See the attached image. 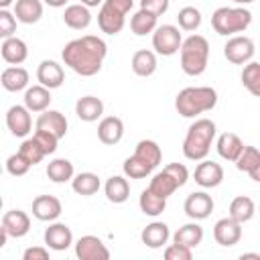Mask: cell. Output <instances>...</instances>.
<instances>
[{
  "instance_id": "obj_27",
  "label": "cell",
  "mask_w": 260,
  "mask_h": 260,
  "mask_svg": "<svg viewBox=\"0 0 260 260\" xmlns=\"http://www.w3.org/2000/svg\"><path fill=\"white\" fill-rule=\"evenodd\" d=\"M179 187H183L181 183H179V179L171 173V171H167V169H162L160 173H156L152 179H150V185H148V189H152L156 195H160V197H171Z\"/></svg>"
},
{
  "instance_id": "obj_7",
  "label": "cell",
  "mask_w": 260,
  "mask_h": 260,
  "mask_svg": "<svg viewBox=\"0 0 260 260\" xmlns=\"http://www.w3.org/2000/svg\"><path fill=\"white\" fill-rule=\"evenodd\" d=\"M183 45V37L179 32V26L175 24H160L154 28L152 32V47L158 55L162 57H171L175 53L181 51Z\"/></svg>"
},
{
  "instance_id": "obj_6",
  "label": "cell",
  "mask_w": 260,
  "mask_h": 260,
  "mask_svg": "<svg viewBox=\"0 0 260 260\" xmlns=\"http://www.w3.org/2000/svg\"><path fill=\"white\" fill-rule=\"evenodd\" d=\"M134 0H104L98 12V24L106 35H118L126 24V14L132 10Z\"/></svg>"
},
{
  "instance_id": "obj_3",
  "label": "cell",
  "mask_w": 260,
  "mask_h": 260,
  "mask_svg": "<svg viewBox=\"0 0 260 260\" xmlns=\"http://www.w3.org/2000/svg\"><path fill=\"white\" fill-rule=\"evenodd\" d=\"M217 104V91L209 85L185 87L175 98V108L183 118H195L203 112L213 110Z\"/></svg>"
},
{
  "instance_id": "obj_15",
  "label": "cell",
  "mask_w": 260,
  "mask_h": 260,
  "mask_svg": "<svg viewBox=\"0 0 260 260\" xmlns=\"http://www.w3.org/2000/svg\"><path fill=\"white\" fill-rule=\"evenodd\" d=\"M61 201L53 195H39L32 199V215L39 221H55L61 215Z\"/></svg>"
},
{
  "instance_id": "obj_5",
  "label": "cell",
  "mask_w": 260,
  "mask_h": 260,
  "mask_svg": "<svg viewBox=\"0 0 260 260\" xmlns=\"http://www.w3.org/2000/svg\"><path fill=\"white\" fill-rule=\"evenodd\" d=\"M252 22V12L244 6H221L211 14V26L217 35L230 37L244 32Z\"/></svg>"
},
{
  "instance_id": "obj_9",
  "label": "cell",
  "mask_w": 260,
  "mask_h": 260,
  "mask_svg": "<svg viewBox=\"0 0 260 260\" xmlns=\"http://www.w3.org/2000/svg\"><path fill=\"white\" fill-rule=\"evenodd\" d=\"M183 209H185L187 217L199 221V219H205V217L211 215V211H213V199L205 191H193L191 195H187V199L183 203Z\"/></svg>"
},
{
  "instance_id": "obj_24",
  "label": "cell",
  "mask_w": 260,
  "mask_h": 260,
  "mask_svg": "<svg viewBox=\"0 0 260 260\" xmlns=\"http://www.w3.org/2000/svg\"><path fill=\"white\" fill-rule=\"evenodd\" d=\"M75 114L83 122H95L104 114V102L95 95H83L75 104Z\"/></svg>"
},
{
  "instance_id": "obj_10",
  "label": "cell",
  "mask_w": 260,
  "mask_h": 260,
  "mask_svg": "<svg viewBox=\"0 0 260 260\" xmlns=\"http://www.w3.org/2000/svg\"><path fill=\"white\" fill-rule=\"evenodd\" d=\"M213 238H215V242L219 244V246H223V248H232V246H236L238 242H240V238H242V223L240 221H236L234 217H221V219H217L215 221V225H213Z\"/></svg>"
},
{
  "instance_id": "obj_45",
  "label": "cell",
  "mask_w": 260,
  "mask_h": 260,
  "mask_svg": "<svg viewBox=\"0 0 260 260\" xmlns=\"http://www.w3.org/2000/svg\"><path fill=\"white\" fill-rule=\"evenodd\" d=\"M165 258L167 260H191L193 258V248L181 246V244H171L165 248Z\"/></svg>"
},
{
  "instance_id": "obj_20",
  "label": "cell",
  "mask_w": 260,
  "mask_h": 260,
  "mask_svg": "<svg viewBox=\"0 0 260 260\" xmlns=\"http://www.w3.org/2000/svg\"><path fill=\"white\" fill-rule=\"evenodd\" d=\"M171 238V232H169V225L165 221H152L148 223L142 232H140V240L144 246L156 250V248H162Z\"/></svg>"
},
{
  "instance_id": "obj_1",
  "label": "cell",
  "mask_w": 260,
  "mask_h": 260,
  "mask_svg": "<svg viewBox=\"0 0 260 260\" xmlns=\"http://www.w3.org/2000/svg\"><path fill=\"white\" fill-rule=\"evenodd\" d=\"M106 55H108V45L104 43V39L93 35L73 39L61 51L63 63L81 77L95 75L102 69Z\"/></svg>"
},
{
  "instance_id": "obj_4",
  "label": "cell",
  "mask_w": 260,
  "mask_h": 260,
  "mask_svg": "<svg viewBox=\"0 0 260 260\" xmlns=\"http://www.w3.org/2000/svg\"><path fill=\"white\" fill-rule=\"evenodd\" d=\"M181 69L191 75L197 77L207 69V61H209V43L205 37L201 35H191L183 41L181 45Z\"/></svg>"
},
{
  "instance_id": "obj_31",
  "label": "cell",
  "mask_w": 260,
  "mask_h": 260,
  "mask_svg": "<svg viewBox=\"0 0 260 260\" xmlns=\"http://www.w3.org/2000/svg\"><path fill=\"white\" fill-rule=\"evenodd\" d=\"M104 191H106L108 201H112V203H124V201L130 197V185H128V181H126L124 177H120V175L110 177V179L106 181V185H104Z\"/></svg>"
},
{
  "instance_id": "obj_13",
  "label": "cell",
  "mask_w": 260,
  "mask_h": 260,
  "mask_svg": "<svg viewBox=\"0 0 260 260\" xmlns=\"http://www.w3.org/2000/svg\"><path fill=\"white\" fill-rule=\"evenodd\" d=\"M195 183L203 189H211V187H217L221 181H223V169L219 162H213V160H201L197 167H195Z\"/></svg>"
},
{
  "instance_id": "obj_48",
  "label": "cell",
  "mask_w": 260,
  "mask_h": 260,
  "mask_svg": "<svg viewBox=\"0 0 260 260\" xmlns=\"http://www.w3.org/2000/svg\"><path fill=\"white\" fill-rule=\"evenodd\" d=\"M22 258L24 260H49V250L43 248V246H32V248L24 250Z\"/></svg>"
},
{
  "instance_id": "obj_17",
  "label": "cell",
  "mask_w": 260,
  "mask_h": 260,
  "mask_svg": "<svg viewBox=\"0 0 260 260\" xmlns=\"http://www.w3.org/2000/svg\"><path fill=\"white\" fill-rule=\"evenodd\" d=\"M124 136V122L118 118V116H106L102 118V122L98 124V138L100 142L108 144V146H114L122 140Z\"/></svg>"
},
{
  "instance_id": "obj_23",
  "label": "cell",
  "mask_w": 260,
  "mask_h": 260,
  "mask_svg": "<svg viewBox=\"0 0 260 260\" xmlns=\"http://www.w3.org/2000/svg\"><path fill=\"white\" fill-rule=\"evenodd\" d=\"M63 22L73 30H83L91 24V12L85 4H69L63 12Z\"/></svg>"
},
{
  "instance_id": "obj_35",
  "label": "cell",
  "mask_w": 260,
  "mask_h": 260,
  "mask_svg": "<svg viewBox=\"0 0 260 260\" xmlns=\"http://www.w3.org/2000/svg\"><path fill=\"white\" fill-rule=\"evenodd\" d=\"M156 18L158 16H154V14H150V12H146V10H138V12H134L132 14V18H130V28H132V32L136 35V37H144V35H148V32H154V28L158 26L156 24Z\"/></svg>"
},
{
  "instance_id": "obj_33",
  "label": "cell",
  "mask_w": 260,
  "mask_h": 260,
  "mask_svg": "<svg viewBox=\"0 0 260 260\" xmlns=\"http://www.w3.org/2000/svg\"><path fill=\"white\" fill-rule=\"evenodd\" d=\"M254 213H256V205H254V201L250 197L238 195V197L232 199V203H230V217H234L236 221L246 223V221H250L254 217Z\"/></svg>"
},
{
  "instance_id": "obj_25",
  "label": "cell",
  "mask_w": 260,
  "mask_h": 260,
  "mask_svg": "<svg viewBox=\"0 0 260 260\" xmlns=\"http://www.w3.org/2000/svg\"><path fill=\"white\" fill-rule=\"evenodd\" d=\"M51 89L45 87V85H32V87H26L24 91V106L30 110V112H45L49 110V104H51Z\"/></svg>"
},
{
  "instance_id": "obj_47",
  "label": "cell",
  "mask_w": 260,
  "mask_h": 260,
  "mask_svg": "<svg viewBox=\"0 0 260 260\" xmlns=\"http://www.w3.org/2000/svg\"><path fill=\"white\" fill-rule=\"evenodd\" d=\"M140 8L154 16H160L169 10V0H140Z\"/></svg>"
},
{
  "instance_id": "obj_41",
  "label": "cell",
  "mask_w": 260,
  "mask_h": 260,
  "mask_svg": "<svg viewBox=\"0 0 260 260\" xmlns=\"http://www.w3.org/2000/svg\"><path fill=\"white\" fill-rule=\"evenodd\" d=\"M18 152L30 162V165H37V162H41L47 154H45V150L41 148V144L35 140V138H26V140H22V144H20V148H18Z\"/></svg>"
},
{
  "instance_id": "obj_39",
  "label": "cell",
  "mask_w": 260,
  "mask_h": 260,
  "mask_svg": "<svg viewBox=\"0 0 260 260\" xmlns=\"http://www.w3.org/2000/svg\"><path fill=\"white\" fill-rule=\"evenodd\" d=\"M201 12L195 8V6H185L179 10L177 14V22H179V28L181 30H187V32H193L201 26Z\"/></svg>"
},
{
  "instance_id": "obj_26",
  "label": "cell",
  "mask_w": 260,
  "mask_h": 260,
  "mask_svg": "<svg viewBox=\"0 0 260 260\" xmlns=\"http://www.w3.org/2000/svg\"><path fill=\"white\" fill-rule=\"evenodd\" d=\"M14 16L22 24H35L43 16V2L41 0H16Z\"/></svg>"
},
{
  "instance_id": "obj_37",
  "label": "cell",
  "mask_w": 260,
  "mask_h": 260,
  "mask_svg": "<svg viewBox=\"0 0 260 260\" xmlns=\"http://www.w3.org/2000/svg\"><path fill=\"white\" fill-rule=\"evenodd\" d=\"M47 177L53 183H67L71 181L73 175V162H69L67 158H55L47 165Z\"/></svg>"
},
{
  "instance_id": "obj_12",
  "label": "cell",
  "mask_w": 260,
  "mask_h": 260,
  "mask_svg": "<svg viewBox=\"0 0 260 260\" xmlns=\"http://www.w3.org/2000/svg\"><path fill=\"white\" fill-rule=\"evenodd\" d=\"M6 126L12 132V136L24 138L30 128H32V118H30V110L26 106H12L6 112Z\"/></svg>"
},
{
  "instance_id": "obj_2",
  "label": "cell",
  "mask_w": 260,
  "mask_h": 260,
  "mask_svg": "<svg viewBox=\"0 0 260 260\" xmlns=\"http://www.w3.org/2000/svg\"><path fill=\"white\" fill-rule=\"evenodd\" d=\"M215 138V122L209 118H199L195 120L183 140V154L189 160H203L209 150L211 142Z\"/></svg>"
},
{
  "instance_id": "obj_36",
  "label": "cell",
  "mask_w": 260,
  "mask_h": 260,
  "mask_svg": "<svg viewBox=\"0 0 260 260\" xmlns=\"http://www.w3.org/2000/svg\"><path fill=\"white\" fill-rule=\"evenodd\" d=\"M100 177L93 175V173H79L71 179V187L77 195H83V197H89L93 193L100 191Z\"/></svg>"
},
{
  "instance_id": "obj_49",
  "label": "cell",
  "mask_w": 260,
  "mask_h": 260,
  "mask_svg": "<svg viewBox=\"0 0 260 260\" xmlns=\"http://www.w3.org/2000/svg\"><path fill=\"white\" fill-rule=\"evenodd\" d=\"M248 175H250V179H252V181L260 183V160L256 162V167H254V169H252V171H250Z\"/></svg>"
},
{
  "instance_id": "obj_30",
  "label": "cell",
  "mask_w": 260,
  "mask_h": 260,
  "mask_svg": "<svg viewBox=\"0 0 260 260\" xmlns=\"http://www.w3.org/2000/svg\"><path fill=\"white\" fill-rule=\"evenodd\" d=\"M130 65H132V71L138 77H150L156 71V55L148 49H140L132 55Z\"/></svg>"
},
{
  "instance_id": "obj_43",
  "label": "cell",
  "mask_w": 260,
  "mask_h": 260,
  "mask_svg": "<svg viewBox=\"0 0 260 260\" xmlns=\"http://www.w3.org/2000/svg\"><path fill=\"white\" fill-rule=\"evenodd\" d=\"M30 167H32V165H30L20 152L10 154V156L6 158V171H8L12 177H22V175H26Z\"/></svg>"
},
{
  "instance_id": "obj_46",
  "label": "cell",
  "mask_w": 260,
  "mask_h": 260,
  "mask_svg": "<svg viewBox=\"0 0 260 260\" xmlns=\"http://www.w3.org/2000/svg\"><path fill=\"white\" fill-rule=\"evenodd\" d=\"M16 32V18L12 12L8 10H0V37L2 39H8V37H14Z\"/></svg>"
},
{
  "instance_id": "obj_14",
  "label": "cell",
  "mask_w": 260,
  "mask_h": 260,
  "mask_svg": "<svg viewBox=\"0 0 260 260\" xmlns=\"http://www.w3.org/2000/svg\"><path fill=\"white\" fill-rule=\"evenodd\" d=\"M45 244H47V248L57 250V252L67 250V248L73 244L71 228H69L67 223H61V221L51 223V225L45 230Z\"/></svg>"
},
{
  "instance_id": "obj_38",
  "label": "cell",
  "mask_w": 260,
  "mask_h": 260,
  "mask_svg": "<svg viewBox=\"0 0 260 260\" xmlns=\"http://www.w3.org/2000/svg\"><path fill=\"white\" fill-rule=\"evenodd\" d=\"M242 85L256 98H260V63L250 61L242 69Z\"/></svg>"
},
{
  "instance_id": "obj_52",
  "label": "cell",
  "mask_w": 260,
  "mask_h": 260,
  "mask_svg": "<svg viewBox=\"0 0 260 260\" xmlns=\"http://www.w3.org/2000/svg\"><path fill=\"white\" fill-rule=\"evenodd\" d=\"M14 0H0V10H8V6H12Z\"/></svg>"
},
{
  "instance_id": "obj_40",
  "label": "cell",
  "mask_w": 260,
  "mask_h": 260,
  "mask_svg": "<svg viewBox=\"0 0 260 260\" xmlns=\"http://www.w3.org/2000/svg\"><path fill=\"white\" fill-rule=\"evenodd\" d=\"M122 169H124V175L130 177V179H144V177H148V175L152 173V167H148V165H146L144 160H140L136 154L128 156V158L124 160Z\"/></svg>"
},
{
  "instance_id": "obj_28",
  "label": "cell",
  "mask_w": 260,
  "mask_h": 260,
  "mask_svg": "<svg viewBox=\"0 0 260 260\" xmlns=\"http://www.w3.org/2000/svg\"><path fill=\"white\" fill-rule=\"evenodd\" d=\"M0 81H2V87L6 91H20V89H26L28 85V71L24 67H6L0 75Z\"/></svg>"
},
{
  "instance_id": "obj_32",
  "label": "cell",
  "mask_w": 260,
  "mask_h": 260,
  "mask_svg": "<svg viewBox=\"0 0 260 260\" xmlns=\"http://www.w3.org/2000/svg\"><path fill=\"white\" fill-rule=\"evenodd\" d=\"M138 205H140V211L144 215H150V217H156L160 215L165 209H167V199L156 195L152 189H144L140 193V199H138Z\"/></svg>"
},
{
  "instance_id": "obj_51",
  "label": "cell",
  "mask_w": 260,
  "mask_h": 260,
  "mask_svg": "<svg viewBox=\"0 0 260 260\" xmlns=\"http://www.w3.org/2000/svg\"><path fill=\"white\" fill-rule=\"evenodd\" d=\"M81 4H85L87 8H93L98 4H104V0H81Z\"/></svg>"
},
{
  "instance_id": "obj_19",
  "label": "cell",
  "mask_w": 260,
  "mask_h": 260,
  "mask_svg": "<svg viewBox=\"0 0 260 260\" xmlns=\"http://www.w3.org/2000/svg\"><path fill=\"white\" fill-rule=\"evenodd\" d=\"M37 130H47V132H53L59 140L67 134V118L57 112V110H45L41 112V116L37 118Z\"/></svg>"
},
{
  "instance_id": "obj_8",
  "label": "cell",
  "mask_w": 260,
  "mask_h": 260,
  "mask_svg": "<svg viewBox=\"0 0 260 260\" xmlns=\"http://www.w3.org/2000/svg\"><path fill=\"white\" fill-rule=\"evenodd\" d=\"M256 53V47H254V41L250 37H242V35H236L232 39H228V43L223 45V55L230 63L234 65H246L252 61Z\"/></svg>"
},
{
  "instance_id": "obj_44",
  "label": "cell",
  "mask_w": 260,
  "mask_h": 260,
  "mask_svg": "<svg viewBox=\"0 0 260 260\" xmlns=\"http://www.w3.org/2000/svg\"><path fill=\"white\" fill-rule=\"evenodd\" d=\"M32 138L41 144V148L45 150V154H53L55 150H57V142H59V138L53 134V132H47V130H37L35 134H32Z\"/></svg>"
},
{
  "instance_id": "obj_21",
  "label": "cell",
  "mask_w": 260,
  "mask_h": 260,
  "mask_svg": "<svg viewBox=\"0 0 260 260\" xmlns=\"http://www.w3.org/2000/svg\"><path fill=\"white\" fill-rule=\"evenodd\" d=\"M0 53H2V59L10 65H20L26 61L28 57V49H26V43L18 37H8L2 41V47H0Z\"/></svg>"
},
{
  "instance_id": "obj_53",
  "label": "cell",
  "mask_w": 260,
  "mask_h": 260,
  "mask_svg": "<svg viewBox=\"0 0 260 260\" xmlns=\"http://www.w3.org/2000/svg\"><path fill=\"white\" fill-rule=\"evenodd\" d=\"M244 258H258L260 260V254H242V260Z\"/></svg>"
},
{
  "instance_id": "obj_42",
  "label": "cell",
  "mask_w": 260,
  "mask_h": 260,
  "mask_svg": "<svg viewBox=\"0 0 260 260\" xmlns=\"http://www.w3.org/2000/svg\"><path fill=\"white\" fill-rule=\"evenodd\" d=\"M258 160H260V150H258L256 146H246V144H244V150L240 152V156H238V160H236V167H238V171H242V173H250V171L256 167Z\"/></svg>"
},
{
  "instance_id": "obj_11",
  "label": "cell",
  "mask_w": 260,
  "mask_h": 260,
  "mask_svg": "<svg viewBox=\"0 0 260 260\" xmlns=\"http://www.w3.org/2000/svg\"><path fill=\"white\" fill-rule=\"evenodd\" d=\"M75 256L79 260H108L110 250L98 236H81L75 242Z\"/></svg>"
},
{
  "instance_id": "obj_18",
  "label": "cell",
  "mask_w": 260,
  "mask_h": 260,
  "mask_svg": "<svg viewBox=\"0 0 260 260\" xmlns=\"http://www.w3.org/2000/svg\"><path fill=\"white\" fill-rule=\"evenodd\" d=\"M2 228L10 238H22L30 230V217L22 209H10L2 215Z\"/></svg>"
},
{
  "instance_id": "obj_54",
  "label": "cell",
  "mask_w": 260,
  "mask_h": 260,
  "mask_svg": "<svg viewBox=\"0 0 260 260\" xmlns=\"http://www.w3.org/2000/svg\"><path fill=\"white\" fill-rule=\"evenodd\" d=\"M232 2H236V4H242V6H244V4H250V2H254V0H232Z\"/></svg>"
},
{
  "instance_id": "obj_34",
  "label": "cell",
  "mask_w": 260,
  "mask_h": 260,
  "mask_svg": "<svg viewBox=\"0 0 260 260\" xmlns=\"http://www.w3.org/2000/svg\"><path fill=\"white\" fill-rule=\"evenodd\" d=\"M134 154L140 160H144L148 167H152V169H156L160 165V160H162V150L154 140H140L136 144V148H134Z\"/></svg>"
},
{
  "instance_id": "obj_22",
  "label": "cell",
  "mask_w": 260,
  "mask_h": 260,
  "mask_svg": "<svg viewBox=\"0 0 260 260\" xmlns=\"http://www.w3.org/2000/svg\"><path fill=\"white\" fill-rule=\"evenodd\" d=\"M217 154L223 158V160H230V162H236L240 152L244 150V142L238 134L234 132H223L219 138H217Z\"/></svg>"
},
{
  "instance_id": "obj_16",
  "label": "cell",
  "mask_w": 260,
  "mask_h": 260,
  "mask_svg": "<svg viewBox=\"0 0 260 260\" xmlns=\"http://www.w3.org/2000/svg\"><path fill=\"white\" fill-rule=\"evenodd\" d=\"M37 79L41 85H45L49 89H57L65 81V71L57 61L45 59V61H41V65L37 69Z\"/></svg>"
},
{
  "instance_id": "obj_29",
  "label": "cell",
  "mask_w": 260,
  "mask_h": 260,
  "mask_svg": "<svg viewBox=\"0 0 260 260\" xmlns=\"http://www.w3.org/2000/svg\"><path fill=\"white\" fill-rule=\"evenodd\" d=\"M203 240V228L193 219L191 223H185L181 225L175 234H173V242L175 244H181V246H187V248H197Z\"/></svg>"
},
{
  "instance_id": "obj_50",
  "label": "cell",
  "mask_w": 260,
  "mask_h": 260,
  "mask_svg": "<svg viewBox=\"0 0 260 260\" xmlns=\"http://www.w3.org/2000/svg\"><path fill=\"white\" fill-rule=\"evenodd\" d=\"M45 4H49V6H53V8H61V6H65L69 0H43Z\"/></svg>"
}]
</instances>
